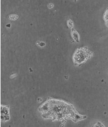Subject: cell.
<instances>
[{"mask_svg": "<svg viewBox=\"0 0 108 127\" xmlns=\"http://www.w3.org/2000/svg\"><path fill=\"white\" fill-rule=\"evenodd\" d=\"M39 110L43 114V117L51 119L53 121H63L71 119L77 122L86 118L79 114L71 104L51 98L41 105Z\"/></svg>", "mask_w": 108, "mask_h": 127, "instance_id": "1", "label": "cell"}, {"mask_svg": "<svg viewBox=\"0 0 108 127\" xmlns=\"http://www.w3.org/2000/svg\"><path fill=\"white\" fill-rule=\"evenodd\" d=\"M93 52L87 47H80L76 49L72 56V60L75 66H80L86 63L93 55Z\"/></svg>", "mask_w": 108, "mask_h": 127, "instance_id": "2", "label": "cell"}, {"mask_svg": "<svg viewBox=\"0 0 108 127\" xmlns=\"http://www.w3.org/2000/svg\"><path fill=\"white\" fill-rule=\"evenodd\" d=\"M71 37L73 39V41H75V42H80V35L78 33V32L75 30L74 29H71Z\"/></svg>", "mask_w": 108, "mask_h": 127, "instance_id": "3", "label": "cell"}, {"mask_svg": "<svg viewBox=\"0 0 108 127\" xmlns=\"http://www.w3.org/2000/svg\"><path fill=\"white\" fill-rule=\"evenodd\" d=\"M9 106L1 105V116H9Z\"/></svg>", "mask_w": 108, "mask_h": 127, "instance_id": "4", "label": "cell"}, {"mask_svg": "<svg viewBox=\"0 0 108 127\" xmlns=\"http://www.w3.org/2000/svg\"><path fill=\"white\" fill-rule=\"evenodd\" d=\"M104 19L105 22L106 26L108 27V8L105 12V13L104 15Z\"/></svg>", "mask_w": 108, "mask_h": 127, "instance_id": "5", "label": "cell"}, {"mask_svg": "<svg viewBox=\"0 0 108 127\" xmlns=\"http://www.w3.org/2000/svg\"><path fill=\"white\" fill-rule=\"evenodd\" d=\"M18 18L19 16L16 14H11L8 16V19H9V20H12V21H15V20L18 19Z\"/></svg>", "mask_w": 108, "mask_h": 127, "instance_id": "6", "label": "cell"}, {"mask_svg": "<svg viewBox=\"0 0 108 127\" xmlns=\"http://www.w3.org/2000/svg\"><path fill=\"white\" fill-rule=\"evenodd\" d=\"M66 25H67V26L68 27V28L71 29H73V22L72 20L70 19H68L67 21H66Z\"/></svg>", "mask_w": 108, "mask_h": 127, "instance_id": "7", "label": "cell"}, {"mask_svg": "<svg viewBox=\"0 0 108 127\" xmlns=\"http://www.w3.org/2000/svg\"><path fill=\"white\" fill-rule=\"evenodd\" d=\"M36 45H37L38 47H44V46L46 45V44L45 42H42V41H37V43H36Z\"/></svg>", "mask_w": 108, "mask_h": 127, "instance_id": "8", "label": "cell"}, {"mask_svg": "<svg viewBox=\"0 0 108 127\" xmlns=\"http://www.w3.org/2000/svg\"><path fill=\"white\" fill-rule=\"evenodd\" d=\"M47 7L48 8H49V9H51V8L54 7V5H53L52 3H50V4H47Z\"/></svg>", "mask_w": 108, "mask_h": 127, "instance_id": "9", "label": "cell"}, {"mask_svg": "<svg viewBox=\"0 0 108 127\" xmlns=\"http://www.w3.org/2000/svg\"><path fill=\"white\" fill-rule=\"evenodd\" d=\"M16 74H14V75H12V76H11V78H13L15 77H16Z\"/></svg>", "mask_w": 108, "mask_h": 127, "instance_id": "10", "label": "cell"}, {"mask_svg": "<svg viewBox=\"0 0 108 127\" xmlns=\"http://www.w3.org/2000/svg\"><path fill=\"white\" fill-rule=\"evenodd\" d=\"M74 1H75V2H76V1H77V0H74Z\"/></svg>", "mask_w": 108, "mask_h": 127, "instance_id": "11", "label": "cell"}]
</instances>
